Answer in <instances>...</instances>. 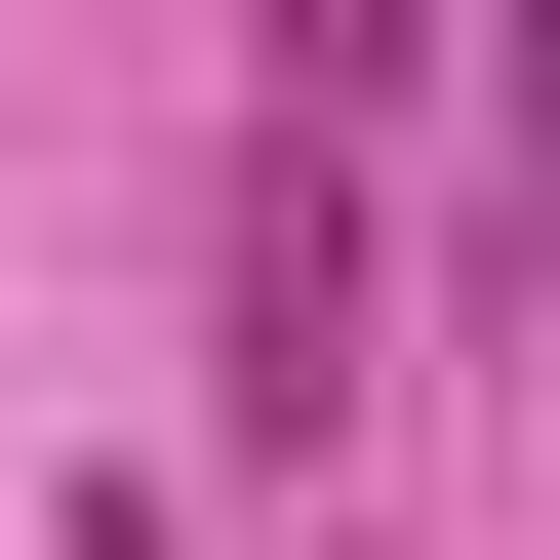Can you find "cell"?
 <instances>
[{
	"label": "cell",
	"mask_w": 560,
	"mask_h": 560,
	"mask_svg": "<svg viewBox=\"0 0 560 560\" xmlns=\"http://www.w3.org/2000/svg\"><path fill=\"white\" fill-rule=\"evenodd\" d=\"M320 400H361V120L241 161V441H320Z\"/></svg>",
	"instance_id": "cell-1"
},
{
	"label": "cell",
	"mask_w": 560,
	"mask_h": 560,
	"mask_svg": "<svg viewBox=\"0 0 560 560\" xmlns=\"http://www.w3.org/2000/svg\"><path fill=\"white\" fill-rule=\"evenodd\" d=\"M400 40H441V0H280V120H361V81H400Z\"/></svg>",
	"instance_id": "cell-2"
},
{
	"label": "cell",
	"mask_w": 560,
	"mask_h": 560,
	"mask_svg": "<svg viewBox=\"0 0 560 560\" xmlns=\"http://www.w3.org/2000/svg\"><path fill=\"white\" fill-rule=\"evenodd\" d=\"M480 81H521V241H560V0H480Z\"/></svg>",
	"instance_id": "cell-3"
},
{
	"label": "cell",
	"mask_w": 560,
	"mask_h": 560,
	"mask_svg": "<svg viewBox=\"0 0 560 560\" xmlns=\"http://www.w3.org/2000/svg\"><path fill=\"white\" fill-rule=\"evenodd\" d=\"M40 560H161V521H40Z\"/></svg>",
	"instance_id": "cell-4"
}]
</instances>
